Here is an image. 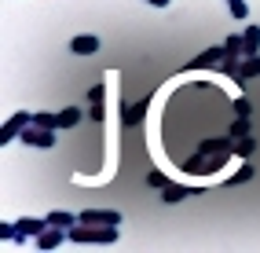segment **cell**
I'll return each instance as SVG.
<instances>
[{"label":"cell","instance_id":"cell-1","mask_svg":"<svg viewBox=\"0 0 260 253\" xmlns=\"http://www.w3.org/2000/svg\"><path fill=\"white\" fill-rule=\"evenodd\" d=\"M114 235H117V224H107L103 231H92V228H74V231H70V239H74V242H88V239H99V242H110Z\"/></svg>","mask_w":260,"mask_h":253},{"label":"cell","instance_id":"cell-2","mask_svg":"<svg viewBox=\"0 0 260 253\" xmlns=\"http://www.w3.org/2000/svg\"><path fill=\"white\" fill-rule=\"evenodd\" d=\"M81 224H121V213H110V209H84V213H81Z\"/></svg>","mask_w":260,"mask_h":253},{"label":"cell","instance_id":"cell-3","mask_svg":"<svg viewBox=\"0 0 260 253\" xmlns=\"http://www.w3.org/2000/svg\"><path fill=\"white\" fill-rule=\"evenodd\" d=\"M22 140H26V143H33V147H51V143H55L48 129H33V132L26 129V136H22Z\"/></svg>","mask_w":260,"mask_h":253},{"label":"cell","instance_id":"cell-4","mask_svg":"<svg viewBox=\"0 0 260 253\" xmlns=\"http://www.w3.org/2000/svg\"><path fill=\"white\" fill-rule=\"evenodd\" d=\"M74 52L77 55H92V52H99V37H74Z\"/></svg>","mask_w":260,"mask_h":253},{"label":"cell","instance_id":"cell-5","mask_svg":"<svg viewBox=\"0 0 260 253\" xmlns=\"http://www.w3.org/2000/svg\"><path fill=\"white\" fill-rule=\"evenodd\" d=\"M26 121H29V114H15V117H11V121L4 125V136H0V140H4V143H8V140L15 136V132H19V129L26 125Z\"/></svg>","mask_w":260,"mask_h":253},{"label":"cell","instance_id":"cell-6","mask_svg":"<svg viewBox=\"0 0 260 253\" xmlns=\"http://www.w3.org/2000/svg\"><path fill=\"white\" fill-rule=\"evenodd\" d=\"M44 224L48 220H19V239H22V235H41Z\"/></svg>","mask_w":260,"mask_h":253},{"label":"cell","instance_id":"cell-7","mask_svg":"<svg viewBox=\"0 0 260 253\" xmlns=\"http://www.w3.org/2000/svg\"><path fill=\"white\" fill-rule=\"evenodd\" d=\"M220 55H228V52H223V48H213V52H205V55H198L194 62H190V66H194V70H198V66H213Z\"/></svg>","mask_w":260,"mask_h":253},{"label":"cell","instance_id":"cell-8","mask_svg":"<svg viewBox=\"0 0 260 253\" xmlns=\"http://www.w3.org/2000/svg\"><path fill=\"white\" fill-rule=\"evenodd\" d=\"M187 195H190V191L180 187V183H165V195H161V198H165V202H180V198H187Z\"/></svg>","mask_w":260,"mask_h":253},{"label":"cell","instance_id":"cell-9","mask_svg":"<svg viewBox=\"0 0 260 253\" xmlns=\"http://www.w3.org/2000/svg\"><path fill=\"white\" fill-rule=\"evenodd\" d=\"M256 48H260V26H249V29H246V48H242V52L253 55Z\"/></svg>","mask_w":260,"mask_h":253},{"label":"cell","instance_id":"cell-10","mask_svg":"<svg viewBox=\"0 0 260 253\" xmlns=\"http://www.w3.org/2000/svg\"><path fill=\"white\" fill-rule=\"evenodd\" d=\"M62 242V231H41V249H51V246H59Z\"/></svg>","mask_w":260,"mask_h":253},{"label":"cell","instance_id":"cell-11","mask_svg":"<svg viewBox=\"0 0 260 253\" xmlns=\"http://www.w3.org/2000/svg\"><path fill=\"white\" fill-rule=\"evenodd\" d=\"M77 121H81V110H62V114H59V125H62V129H70V125H77Z\"/></svg>","mask_w":260,"mask_h":253},{"label":"cell","instance_id":"cell-12","mask_svg":"<svg viewBox=\"0 0 260 253\" xmlns=\"http://www.w3.org/2000/svg\"><path fill=\"white\" fill-rule=\"evenodd\" d=\"M260 74V59H249L246 66H242V74H238V81H246V77H256Z\"/></svg>","mask_w":260,"mask_h":253},{"label":"cell","instance_id":"cell-13","mask_svg":"<svg viewBox=\"0 0 260 253\" xmlns=\"http://www.w3.org/2000/svg\"><path fill=\"white\" fill-rule=\"evenodd\" d=\"M48 224H51V228H66V224H74V216H70V213H51Z\"/></svg>","mask_w":260,"mask_h":253},{"label":"cell","instance_id":"cell-14","mask_svg":"<svg viewBox=\"0 0 260 253\" xmlns=\"http://www.w3.org/2000/svg\"><path fill=\"white\" fill-rule=\"evenodd\" d=\"M33 121H37L41 129H55V125H59V117H51V114H37Z\"/></svg>","mask_w":260,"mask_h":253},{"label":"cell","instance_id":"cell-15","mask_svg":"<svg viewBox=\"0 0 260 253\" xmlns=\"http://www.w3.org/2000/svg\"><path fill=\"white\" fill-rule=\"evenodd\" d=\"M143 114H147V99H143V103H136V110L128 114V125H136V121H140Z\"/></svg>","mask_w":260,"mask_h":253},{"label":"cell","instance_id":"cell-16","mask_svg":"<svg viewBox=\"0 0 260 253\" xmlns=\"http://www.w3.org/2000/svg\"><path fill=\"white\" fill-rule=\"evenodd\" d=\"M249 176H253V169H249V165H242V169H238V173H235V180H231V183H246Z\"/></svg>","mask_w":260,"mask_h":253},{"label":"cell","instance_id":"cell-17","mask_svg":"<svg viewBox=\"0 0 260 253\" xmlns=\"http://www.w3.org/2000/svg\"><path fill=\"white\" fill-rule=\"evenodd\" d=\"M147 183H150V187H165V176H161V173H150Z\"/></svg>","mask_w":260,"mask_h":253},{"label":"cell","instance_id":"cell-18","mask_svg":"<svg viewBox=\"0 0 260 253\" xmlns=\"http://www.w3.org/2000/svg\"><path fill=\"white\" fill-rule=\"evenodd\" d=\"M231 11L238 15V19H246V8H242V0H231Z\"/></svg>","mask_w":260,"mask_h":253},{"label":"cell","instance_id":"cell-19","mask_svg":"<svg viewBox=\"0 0 260 253\" xmlns=\"http://www.w3.org/2000/svg\"><path fill=\"white\" fill-rule=\"evenodd\" d=\"M235 110H238V117H246V114H249V103H246V99H238Z\"/></svg>","mask_w":260,"mask_h":253}]
</instances>
